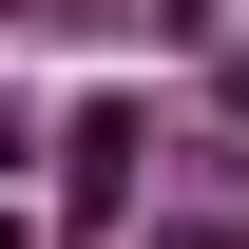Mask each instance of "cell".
I'll return each instance as SVG.
<instances>
[{"label":"cell","mask_w":249,"mask_h":249,"mask_svg":"<svg viewBox=\"0 0 249 249\" xmlns=\"http://www.w3.org/2000/svg\"><path fill=\"white\" fill-rule=\"evenodd\" d=\"M58 192H77V211H115V192H134V115H115V96L58 134Z\"/></svg>","instance_id":"cell-1"},{"label":"cell","mask_w":249,"mask_h":249,"mask_svg":"<svg viewBox=\"0 0 249 249\" xmlns=\"http://www.w3.org/2000/svg\"><path fill=\"white\" fill-rule=\"evenodd\" d=\"M134 249H249V230H230V211H173V230H134Z\"/></svg>","instance_id":"cell-2"},{"label":"cell","mask_w":249,"mask_h":249,"mask_svg":"<svg viewBox=\"0 0 249 249\" xmlns=\"http://www.w3.org/2000/svg\"><path fill=\"white\" fill-rule=\"evenodd\" d=\"M0 249H38V211H19V192H0Z\"/></svg>","instance_id":"cell-3"},{"label":"cell","mask_w":249,"mask_h":249,"mask_svg":"<svg viewBox=\"0 0 249 249\" xmlns=\"http://www.w3.org/2000/svg\"><path fill=\"white\" fill-rule=\"evenodd\" d=\"M0 19H58V0H0Z\"/></svg>","instance_id":"cell-4"},{"label":"cell","mask_w":249,"mask_h":249,"mask_svg":"<svg viewBox=\"0 0 249 249\" xmlns=\"http://www.w3.org/2000/svg\"><path fill=\"white\" fill-rule=\"evenodd\" d=\"M230 96H249V58H230Z\"/></svg>","instance_id":"cell-5"},{"label":"cell","mask_w":249,"mask_h":249,"mask_svg":"<svg viewBox=\"0 0 249 249\" xmlns=\"http://www.w3.org/2000/svg\"><path fill=\"white\" fill-rule=\"evenodd\" d=\"M0 154H19V134H0Z\"/></svg>","instance_id":"cell-6"}]
</instances>
